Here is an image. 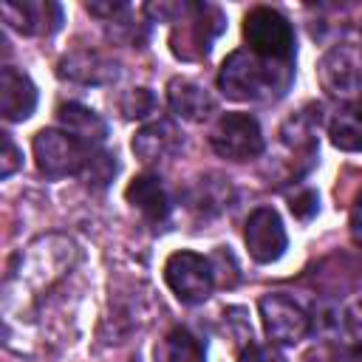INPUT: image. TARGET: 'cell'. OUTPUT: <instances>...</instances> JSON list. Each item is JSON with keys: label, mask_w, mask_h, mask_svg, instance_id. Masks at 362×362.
<instances>
[{"label": "cell", "mask_w": 362, "mask_h": 362, "mask_svg": "<svg viewBox=\"0 0 362 362\" xmlns=\"http://www.w3.org/2000/svg\"><path fill=\"white\" fill-rule=\"evenodd\" d=\"M124 198H127V204H133L153 223H161L170 215V195H167V189H164L158 175H139V178H133L127 184V189H124Z\"/></svg>", "instance_id": "cell-16"}, {"label": "cell", "mask_w": 362, "mask_h": 362, "mask_svg": "<svg viewBox=\"0 0 362 362\" xmlns=\"http://www.w3.org/2000/svg\"><path fill=\"white\" fill-rule=\"evenodd\" d=\"M334 362H362V342H354V345H345L334 354Z\"/></svg>", "instance_id": "cell-24"}, {"label": "cell", "mask_w": 362, "mask_h": 362, "mask_svg": "<svg viewBox=\"0 0 362 362\" xmlns=\"http://www.w3.org/2000/svg\"><path fill=\"white\" fill-rule=\"evenodd\" d=\"M79 175L85 178L88 187H99L102 189L116 175V158L110 153H105V150H90V156H88V161H85Z\"/></svg>", "instance_id": "cell-19"}, {"label": "cell", "mask_w": 362, "mask_h": 362, "mask_svg": "<svg viewBox=\"0 0 362 362\" xmlns=\"http://www.w3.org/2000/svg\"><path fill=\"white\" fill-rule=\"evenodd\" d=\"M178 25L170 34V48L178 59H204L212 48V40L223 31V14L206 3H184Z\"/></svg>", "instance_id": "cell-2"}, {"label": "cell", "mask_w": 362, "mask_h": 362, "mask_svg": "<svg viewBox=\"0 0 362 362\" xmlns=\"http://www.w3.org/2000/svg\"><path fill=\"white\" fill-rule=\"evenodd\" d=\"M322 90L331 96H354L362 90V51L354 45H334L317 65Z\"/></svg>", "instance_id": "cell-8"}, {"label": "cell", "mask_w": 362, "mask_h": 362, "mask_svg": "<svg viewBox=\"0 0 362 362\" xmlns=\"http://www.w3.org/2000/svg\"><path fill=\"white\" fill-rule=\"evenodd\" d=\"M294 68L291 62H274L266 57L246 51H232L221 71H218V88L223 96L235 102H266L280 99L291 85Z\"/></svg>", "instance_id": "cell-1"}, {"label": "cell", "mask_w": 362, "mask_h": 362, "mask_svg": "<svg viewBox=\"0 0 362 362\" xmlns=\"http://www.w3.org/2000/svg\"><path fill=\"white\" fill-rule=\"evenodd\" d=\"M167 102L173 113L187 122H201L215 110V99L209 96V90L192 79H173L167 85Z\"/></svg>", "instance_id": "cell-15"}, {"label": "cell", "mask_w": 362, "mask_h": 362, "mask_svg": "<svg viewBox=\"0 0 362 362\" xmlns=\"http://www.w3.org/2000/svg\"><path fill=\"white\" fill-rule=\"evenodd\" d=\"M57 74L62 79L82 82V85H105V82L116 79L119 71H116V62H110L99 51H76V54H68L65 59H59Z\"/></svg>", "instance_id": "cell-13"}, {"label": "cell", "mask_w": 362, "mask_h": 362, "mask_svg": "<svg viewBox=\"0 0 362 362\" xmlns=\"http://www.w3.org/2000/svg\"><path fill=\"white\" fill-rule=\"evenodd\" d=\"M164 280L170 286V291L187 303V305H195V303H204L212 288H215V272H212V263L195 252H173L164 263Z\"/></svg>", "instance_id": "cell-4"}, {"label": "cell", "mask_w": 362, "mask_h": 362, "mask_svg": "<svg viewBox=\"0 0 362 362\" xmlns=\"http://www.w3.org/2000/svg\"><path fill=\"white\" fill-rule=\"evenodd\" d=\"M331 144L345 150V153H359L362 150V107H342L328 124Z\"/></svg>", "instance_id": "cell-18"}, {"label": "cell", "mask_w": 362, "mask_h": 362, "mask_svg": "<svg viewBox=\"0 0 362 362\" xmlns=\"http://www.w3.org/2000/svg\"><path fill=\"white\" fill-rule=\"evenodd\" d=\"M153 107H156V99H153V93H150L147 88H133V90L122 99V113H124L127 119H141V116L153 113Z\"/></svg>", "instance_id": "cell-20"}, {"label": "cell", "mask_w": 362, "mask_h": 362, "mask_svg": "<svg viewBox=\"0 0 362 362\" xmlns=\"http://www.w3.org/2000/svg\"><path fill=\"white\" fill-rule=\"evenodd\" d=\"M212 150L229 161H249L263 153V133L249 113H223L209 136Z\"/></svg>", "instance_id": "cell-6"}, {"label": "cell", "mask_w": 362, "mask_h": 362, "mask_svg": "<svg viewBox=\"0 0 362 362\" xmlns=\"http://www.w3.org/2000/svg\"><path fill=\"white\" fill-rule=\"evenodd\" d=\"M178 147H181V133L170 119H156L133 136V153L144 164L164 161V158L175 156Z\"/></svg>", "instance_id": "cell-12"}, {"label": "cell", "mask_w": 362, "mask_h": 362, "mask_svg": "<svg viewBox=\"0 0 362 362\" xmlns=\"http://www.w3.org/2000/svg\"><path fill=\"white\" fill-rule=\"evenodd\" d=\"M291 212L300 218V221H308L314 212H317V192L314 189H303L297 195H291Z\"/></svg>", "instance_id": "cell-22"}, {"label": "cell", "mask_w": 362, "mask_h": 362, "mask_svg": "<svg viewBox=\"0 0 362 362\" xmlns=\"http://www.w3.org/2000/svg\"><path fill=\"white\" fill-rule=\"evenodd\" d=\"M17 167H20V150H17V144L11 141V136H3V167H0L3 178H8Z\"/></svg>", "instance_id": "cell-23"}, {"label": "cell", "mask_w": 362, "mask_h": 362, "mask_svg": "<svg viewBox=\"0 0 362 362\" xmlns=\"http://www.w3.org/2000/svg\"><path fill=\"white\" fill-rule=\"evenodd\" d=\"M57 122L62 124L65 133H71L76 141H82L88 150H96L105 136H107V124L85 105L79 102H65L57 107Z\"/></svg>", "instance_id": "cell-14"}, {"label": "cell", "mask_w": 362, "mask_h": 362, "mask_svg": "<svg viewBox=\"0 0 362 362\" xmlns=\"http://www.w3.org/2000/svg\"><path fill=\"white\" fill-rule=\"evenodd\" d=\"M246 249L257 263H274L286 252V229L272 206H257L243 229Z\"/></svg>", "instance_id": "cell-9"}, {"label": "cell", "mask_w": 362, "mask_h": 362, "mask_svg": "<svg viewBox=\"0 0 362 362\" xmlns=\"http://www.w3.org/2000/svg\"><path fill=\"white\" fill-rule=\"evenodd\" d=\"M3 17L11 28L28 37H48L62 25V8L48 0L3 3Z\"/></svg>", "instance_id": "cell-10"}, {"label": "cell", "mask_w": 362, "mask_h": 362, "mask_svg": "<svg viewBox=\"0 0 362 362\" xmlns=\"http://www.w3.org/2000/svg\"><path fill=\"white\" fill-rule=\"evenodd\" d=\"M260 320H263V331L272 342L277 345H294L308 334V314L300 308V303H294L291 297L274 291V294H263L260 297Z\"/></svg>", "instance_id": "cell-7"}, {"label": "cell", "mask_w": 362, "mask_h": 362, "mask_svg": "<svg viewBox=\"0 0 362 362\" xmlns=\"http://www.w3.org/2000/svg\"><path fill=\"white\" fill-rule=\"evenodd\" d=\"M34 158L42 175L48 178H62V175H79L90 150L76 141L65 130H40L31 141Z\"/></svg>", "instance_id": "cell-5"}, {"label": "cell", "mask_w": 362, "mask_h": 362, "mask_svg": "<svg viewBox=\"0 0 362 362\" xmlns=\"http://www.w3.org/2000/svg\"><path fill=\"white\" fill-rule=\"evenodd\" d=\"M243 37L252 54L274 59V62H294V28L291 23L269 8L257 6L243 17Z\"/></svg>", "instance_id": "cell-3"}, {"label": "cell", "mask_w": 362, "mask_h": 362, "mask_svg": "<svg viewBox=\"0 0 362 362\" xmlns=\"http://www.w3.org/2000/svg\"><path fill=\"white\" fill-rule=\"evenodd\" d=\"M351 235L356 238V243H362V195L356 198V204L351 209Z\"/></svg>", "instance_id": "cell-25"}, {"label": "cell", "mask_w": 362, "mask_h": 362, "mask_svg": "<svg viewBox=\"0 0 362 362\" xmlns=\"http://www.w3.org/2000/svg\"><path fill=\"white\" fill-rule=\"evenodd\" d=\"M238 362H286V356L274 345H255V342H249Z\"/></svg>", "instance_id": "cell-21"}, {"label": "cell", "mask_w": 362, "mask_h": 362, "mask_svg": "<svg viewBox=\"0 0 362 362\" xmlns=\"http://www.w3.org/2000/svg\"><path fill=\"white\" fill-rule=\"evenodd\" d=\"M206 351L198 337H192L187 328H173L158 345H156V362H204Z\"/></svg>", "instance_id": "cell-17"}, {"label": "cell", "mask_w": 362, "mask_h": 362, "mask_svg": "<svg viewBox=\"0 0 362 362\" xmlns=\"http://www.w3.org/2000/svg\"><path fill=\"white\" fill-rule=\"evenodd\" d=\"M37 107V88L28 79V74L17 71L14 65L3 68L0 76V110L6 122H23Z\"/></svg>", "instance_id": "cell-11"}]
</instances>
